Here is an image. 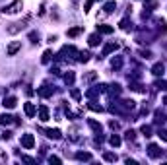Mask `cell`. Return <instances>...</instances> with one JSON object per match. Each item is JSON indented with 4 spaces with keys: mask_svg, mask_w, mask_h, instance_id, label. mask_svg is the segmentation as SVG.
Returning <instances> with one entry per match:
<instances>
[{
    "mask_svg": "<svg viewBox=\"0 0 167 165\" xmlns=\"http://www.w3.org/2000/svg\"><path fill=\"white\" fill-rule=\"evenodd\" d=\"M82 33V27H72V29H68V37H76Z\"/></svg>",
    "mask_w": 167,
    "mask_h": 165,
    "instance_id": "obj_16",
    "label": "cell"
},
{
    "mask_svg": "<svg viewBox=\"0 0 167 165\" xmlns=\"http://www.w3.org/2000/svg\"><path fill=\"white\" fill-rule=\"evenodd\" d=\"M140 132H142V134H144V136H150V132H152V128H150V126H142V128H140Z\"/></svg>",
    "mask_w": 167,
    "mask_h": 165,
    "instance_id": "obj_24",
    "label": "cell"
},
{
    "mask_svg": "<svg viewBox=\"0 0 167 165\" xmlns=\"http://www.w3.org/2000/svg\"><path fill=\"white\" fill-rule=\"evenodd\" d=\"M22 10V0H16V2H12L10 6H6L4 8V14H16V12H19Z\"/></svg>",
    "mask_w": 167,
    "mask_h": 165,
    "instance_id": "obj_2",
    "label": "cell"
},
{
    "mask_svg": "<svg viewBox=\"0 0 167 165\" xmlns=\"http://www.w3.org/2000/svg\"><path fill=\"white\" fill-rule=\"evenodd\" d=\"M160 138L163 140V142H167V130H160Z\"/></svg>",
    "mask_w": 167,
    "mask_h": 165,
    "instance_id": "obj_27",
    "label": "cell"
},
{
    "mask_svg": "<svg viewBox=\"0 0 167 165\" xmlns=\"http://www.w3.org/2000/svg\"><path fill=\"white\" fill-rule=\"evenodd\" d=\"M22 146L25 148V150H31V148L35 146V138H33V134H23V136H22Z\"/></svg>",
    "mask_w": 167,
    "mask_h": 165,
    "instance_id": "obj_1",
    "label": "cell"
},
{
    "mask_svg": "<svg viewBox=\"0 0 167 165\" xmlns=\"http://www.w3.org/2000/svg\"><path fill=\"white\" fill-rule=\"evenodd\" d=\"M12 118L14 117H10V115H0V124H12Z\"/></svg>",
    "mask_w": 167,
    "mask_h": 165,
    "instance_id": "obj_10",
    "label": "cell"
},
{
    "mask_svg": "<svg viewBox=\"0 0 167 165\" xmlns=\"http://www.w3.org/2000/svg\"><path fill=\"white\" fill-rule=\"evenodd\" d=\"M101 43V37L99 35H89V47H95V45Z\"/></svg>",
    "mask_w": 167,
    "mask_h": 165,
    "instance_id": "obj_12",
    "label": "cell"
},
{
    "mask_svg": "<svg viewBox=\"0 0 167 165\" xmlns=\"http://www.w3.org/2000/svg\"><path fill=\"white\" fill-rule=\"evenodd\" d=\"M72 97H74V99H80V92H78V89H72Z\"/></svg>",
    "mask_w": 167,
    "mask_h": 165,
    "instance_id": "obj_32",
    "label": "cell"
},
{
    "mask_svg": "<svg viewBox=\"0 0 167 165\" xmlns=\"http://www.w3.org/2000/svg\"><path fill=\"white\" fill-rule=\"evenodd\" d=\"M64 82H66V84H72V82H74V72H68L66 76H64Z\"/></svg>",
    "mask_w": 167,
    "mask_h": 165,
    "instance_id": "obj_21",
    "label": "cell"
},
{
    "mask_svg": "<svg viewBox=\"0 0 167 165\" xmlns=\"http://www.w3.org/2000/svg\"><path fill=\"white\" fill-rule=\"evenodd\" d=\"M23 109H25V115H27V117H35V113H37V109H35L33 103H25V105H23Z\"/></svg>",
    "mask_w": 167,
    "mask_h": 165,
    "instance_id": "obj_6",
    "label": "cell"
},
{
    "mask_svg": "<svg viewBox=\"0 0 167 165\" xmlns=\"http://www.w3.org/2000/svg\"><path fill=\"white\" fill-rule=\"evenodd\" d=\"M89 109H91V111H99V113H101V111H103V107L97 105V103H89Z\"/></svg>",
    "mask_w": 167,
    "mask_h": 165,
    "instance_id": "obj_23",
    "label": "cell"
},
{
    "mask_svg": "<svg viewBox=\"0 0 167 165\" xmlns=\"http://www.w3.org/2000/svg\"><path fill=\"white\" fill-rule=\"evenodd\" d=\"M49 161H51V163H60V158H56V155H51V158H49Z\"/></svg>",
    "mask_w": 167,
    "mask_h": 165,
    "instance_id": "obj_29",
    "label": "cell"
},
{
    "mask_svg": "<svg viewBox=\"0 0 167 165\" xmlns=\"http://www.w3.org/2000/svg\"><path fill=\"white\" fill-rule=\"evenodd\" d=\"M163 70H165V66L161 64V62H157V64H156V66H154V68H152V72L156 74V76H161V74H163Z\"/></svg>",
    "mask_w": 167,
    "mask_h": 165,
    "instance_id": "obj_9",
    "label": "cell"
},
{
    "mask_svg": "<svg viewBox=\"0 0 167 165\" xmlns=\"http://www.w3.org/2000/svg\"><path fill=\"white\" fill-rule=\"evenodd\" d=\"M115 8H117V4H115V2H109V4H105L103 10H105V14H111V12L115 10Z\"/></svg>",
    "mask_w": 167,
    "mask_h": 165,
    "instance_id": "obj_17",
    "label": "cell"
},
{
    "mask_svg": "<svg viewBox=\"0 0 167 165\" xmlns=\"http://www.w3.org/2000/svg\"><path fill=\"white\" fill-rule=\"evenodd\" d=\"M39 118H41V121H49V109L47 107H39Z\"/></svg>",
    "mask_w": 167,
    "mask_h": 165,
    "instance_id": "obj_7",
    "label": "cell"
},
{
    "mask_svg": "<svg viewBox=\"0 0 167 165\" xmlns=\"http://www.w3.org/2000/svg\"><path fill=\"white\" fill-rule=\"evenodd\" d=\"M6 109H14L16 105H18V99L16 97H4V103H2Z\"/></svg>",
    "mask_w": 167,
    "mask_h": 165,
    "instance_id": "obj_5",
    "label": "cell"
},
{
    "mask_svg": "<svg viewBox=\"0 0 167 165\" xmlns=\"http://www.w3.org/2000/svg\"><path fill=\"white\" fill-rule=\"evenodd\" d=\"M148 150H150V155H152V158H157V155H160V148H157L156 144H152Z\"/></svg>",
    "mask_w": 167,
    "mask_h": 165,
    "instance_id": "obj_14",
    "label": "cell"
},
{
    "mask_svg": "<svg viewBox=\"0 0 167 165\" xmlns=\"http://www.w3.org/2000/svg\"><path fill=\"white\" fill-rule=\"evenodd\" d=\"M51 56H52L51 51H45V55H43V62H49V60H51Z\"/></svg>",
    "mask_w": 167,
    "mask_h": 165,
    "instance_id": "obj_25",
    "label": "cell"
},
{
    "mask_svg": "<svg viewBox=\"0 0 167 165\" xmlns=\"http://www.w3.org/2000/svg\"><path fill=\"white\" fill-rule=\"evenodd\" d=\"M76 158H78L80 161H89V159H91V154H88V152H78Z\"/></svg>",
    "mask_w": 167,
    "mask_h": 165,
    "instance_id": "obj_8",
    "label": "cell"
},
{
    "mask_svg": "<svg viewBox=\"0 0 167 165\" xmlns=\"http://www.w3.org/2000/svg\"><path fill=\"white\" fill-rule=\"evenodd\" d=\"M19 49H22V43H19V41H14V43H10V45H8L6 55H8V56H14L16 52L19 51Z\"/></svg>",
    "mask_w": 167,
    "mask_h": 165,
    "instance_id": "obj_3",
    "label": "cell"
},
{
    "mask_svg": "<svg viewBox=\"0 0 167 165\" xmlns=\"http://www.w3.org/2000/svg\"><path fill=\"white\" fill-rule=\"evenodd\" d=\"M130 27H132V23H130V20H123V22H121V29L128 31Z\"/></svg>",
    "mask_w": 167,
    "mask_h": 165,
    "instance_id": "obj_18",
    "label": "cell"
},
{
    "mask_svg": "<svg viewBox=\"0 0 167 165\" xmlns=\"http://www.w3.org/2000/svg\"><path fill=\"white\" fill-rule=\"evenodd\" d=\"M47 136H49V138H55V140H58L62 134H60V130H58V128H55V130H47Z\"/></svg>",
    "mask_w": 167,
    "mask_h": 165,
    "instance_id": "obj_11",
    "label": "cell"
},
{
    "mask_svg": "<svg viewBox=\"0 0 167 165\" xmlns=\"http://www.w3.org/2000/svg\"><path fill=\"white\" fill-rule=\"evenodd\" d=\"M39 95H41V97H49V95H52V89L51 88H47V89H39Z\"/></svg>",
    "mask_w": 167,
    "mask_h": 165,
    "instance_id": "obj_19",
    "label": "cell"
},
{
    "mask_svg": "<svg viewBox=\"0 0 167 165\" xmlns=\"http://www.w3.org/2000/svg\"><path fill=\"white\" fill-rule=\"evenodd\" d=\"M117 49H119V43H107V45H105V49H103V52H101V56H107L109 52L117 51Z\"/></svg>",
    "mask_w": 167,
    "mask_h": 165,
    "instance_id": "obj_4",
    "label": "cell"
},
{
    "mask_svg": "<svg viewBox=\"0 0 167 165\" xmlns=\"http://www.w3.org/2000/svg\"><path fill=\"white\" fill-rule=\"evenodd\" d=\"M91 4H93V0H88V2H85V6H84V12H88L89 8H91Z\"/></svg>",
    "mask_w": 167,
    "mask_h": 165,
    "instance_id": "obj_30",
    "label": "cell"
},
{
    "mask_svg": "<svg viewBox=\"0 0 167 165\" xmlns=\"http://www.w3.org/2000/svg\"><path fill=\"white\" fill-rule=\"evenodd\" d=\"M80 60H82V62H88L89 60V52H80Z\"/></svg>",
    "mask_w": 167,
    "mask_h": 165,
    "instance_id": "obj_26",
    "label": "cell"
},
{
    "mask_svg": "<svg viewBox=\"0 0 167 165\" xmlns=\"http://www.w3.org/2000/svg\"><path fill=\"white\" fill-rule=\"evenodd\" d=\"M157 88H160V89H167V82H157Z\"/></svg>",
    "mask_w": 167,
    "mask_h": 165,
    "instance_id": "obj_31",
    "label": "cell"
},
{
    "mask_svg": "<svg viewBox=\"0 0 167 165\" xmlns=\"http://www.w3.org/2000/svg\"><path fill=\"white\" fill-rule=\"evenodd\" d=\"M97 31L109 35V33H113V27H111V26H97Z\"/></svg>",
    "mask_w": 167,
    "mask_h": 165,
    "instance_id": "obj_13",
    "label": "cell"
},
{
    "mask_svg": "<svg viewBox=\"0 0 167 165\" xmlns=\"http://www.w3.org/2000/svg\"><path fill=\"white\" fill-rule=\"evenodd\" d=\"M109 144H111V146H121V138H119V136H117V134H113L111 136V138H109Z\"/></svg>",
    "mask_w": 167,
    "mask_h": 165,
    "instance_id": "obj_15",
    "label": "cell"
},
{
    "mask_svg": "<svg viewBox=\"0 0 167 165\" xmlns=\"http://www.w3.org/2000/svg\"><path fill=\"white\" fill-rule=\"evenodd\" d=\"M89 126H91V128L95 130V132H101V124H97L95 121H89Z\"/></svg>",
    "mask_w": 167,
    "mask_h": 165,
    "instance_id": "obj_22",
    "label": "cell"
},
{
    "mask_svg": "<svg viewBox=\"0 0 167 165\" xmlns=\"http://www.w3.org/2000/svg\"><path fill=\"white\" fill-rule=\"evenodd\" d=\"M103 158L107 159V161H117V154H111V152H107V154H105Z\"/></svg>",
    "mask_w": 167,
    "mask_h": 165,
    "instance_id": "obj_20",
    "label": "cell"
},
{
    "mask_svg": "<svg viewBox=\"0 0 167 165\" xmlns=\"http://www.w3.org/2000/svg\"><path fill=\"white\" fill-rule=\"evenodd\" d=\"M121 64H123V60H121V58L113 60V68H121Z\"/></svg>",
    "mask_w": 167,
    "mask_h": 165,
    "instance_id": "obj_28",
    "label": "cell"
}]
</instances>
